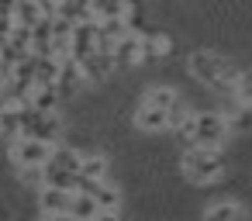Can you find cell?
<instances>
[{
    "label": "cell",
    "mask_w": 252,
    "mask_h": 221,
    "mask_svg": "<svg viewBox=\"0 0 252 221\" xmlns=\"http://www.w3.org/2000/svg\"><path fill=\"white\" fill-rule=\"evenodd\" d=\"M42 221H76V218L66 214V211H59V214H42Z\"/></svg>",
    "instance_id": "obj_25"
},
{
    "label": "cell",
    "mask_w": 252,
    "mask_h": 221,
    "mask_svg": "<svg viewBox=\"0 0 252 221\" xmlns=\"http://www.w3.org/2000/svg\"><path fill=\"white\" fill-rule=\"evenodd\" d=\"M190 131V142L193 145H204V149H221L231 135L228 128V118L218 114V111H204V114H193V121L187 125Z\"/></svg>",
    "instance_id": "obj_3"
},
{
    "label": "cell",
    "mask_w": 252,
    "mask_h": 221,
    "mask_svg": "<svg viewBox=\"0 0 252 221\" xmlns=\"http://www.w3.org/2000/svg\"><path fill=\"white\" fill-rule=\"evenodd\" d=\"M76 176H83V180H107V159L83 152V162H80V173Z\"/></svg>",
    "instance_id": "obj_18"
},
{
    "label": "cell",
    "mask_w": 252,
    "mask_h": 221,
    "mask_svg": "<svg viewBox=\"0 0 252 221\" xmlns=\"http://www.w3.org/2000/svg\"><path fill=\"white\" fill-rule=\"evenodd\" d=\"M69 214H73L76 221H90V218L97 214V204H94V197H90V193H80V190H73Z\"/></svg>",
    "instance_id": "obj_19"
},
{
    "label": "cell",
    "mask_w": 252,
    "mask_h": 221,
    "mask_svg": "<svg viewBox=\"0 0 252 221\" xmlns=\"http://www.w3.org/2000/svg\"><path fill=\"white\" fill-rule=\"evenodd\" d=\"M69 200H73V190H63V187H38V211H42V214H59V211L69 214Z\"/></svg>",
    "instance_id": "obj_8"
},
{
    "label": "cell",
    "mask_w": 252,
    "mask_h": 221,
    "mask_svg": "<svg viewBox=\"0 0 252 221\" xmlns=\"http://www.w3.org/2000/svg\"><path fill=\"white\" fill-rule=\"evenodd\" d=\"M90 221H118V211H107V207H97V214Z\"/></svg>",
    "instance_id": "obj_24"
},
{
    "label": "cell",
    "mask_w": 252,
    "mask_h": 221,
    "mask_svg": "<svg viewBox=\"0 0 252 221\" xmlns=\"http://www.w3.org/2000/svg\"><path fill=\"white\" fill-rule=\"evenodd\" d=\"M235 97H238L245 107H252V69L238 73V80H235Z\"/></svg>",
    "instance_id": "obj_21"
},
{
    "label": "cell",
    "mask_w": 252,
    "mask_h": 221,
    "mask_svg": "<svg viewBox=\"0 0 252 221\" xmlns=\"http://www.w3.org/2000/svg\"><path fill=\"white\" fill-rule=\"evenodd\" d=\"M97 52V21H83L73 25V38H69V59L83 63L87 56Z\"/></svg>",
    "instance_id": "obj_5"
},
{
    "label": "cell",
    "mask_w": 252,
    "mask_h": 221,
    "mask_svg": "<svg viewBox=\"0 0 252 221\" xmlns=\"http://www.w3.org/2000/svg\"><path fill=\"white\" fill-rule=\"evenodd\" d=\"M52 149H56V145H49V142H42V138L14 135V138H11V149H7V156H11V162L21 169V166H42V162L52 156Z\"/></svg>",
    "instance_id": "obj_4"
},
{
    "label": "cell",
    "mask_w": 252,
    "mask_h": 221,
    "mask_svg": "<svg viewBox=\"0 0 252 221\" xmlns=\"http://www.w3.org/2000/svg\"><path fill=\"white\" fill-rule=\"evenodd\" d=\"M59 14L73 25H83V21H97L94 14V0H59Z\"/></svg>",
    "instance_id": "obj_11"
},
{
    "label": "cell",
    "mask_w": 252,
    "mask_h": 221,
    "mask_svg": "<svg viewBox=\"0 0 252 221\" xmlns=\"http://www.w3.org/2000/svg\"><path fill=\"white\" fill-rule=\"evenodd\" d=\"M135 128L138 131H162L166 128V111L162 107H152V104H142L135 111Z\"/></svg>",
    "instance_id": "obj_12"
},
{
    "label": "cell",
    "mask_w": 252,
    "mask_h": 221,
    "mask_svg": "<svg viewBox=\"0 0 252 221\" xmlns=\"http://www.w3.org/2000/svg\"><path fill=\"white\" fill-rule=\"evenodd\" d=\"M25 56H28V52H21L18 45H11V42H4V45H0V69H4V73L11 76V69H14V66H18V63H21Z\"/></svg>",
    "instance_id": "obj_20"
},
{
    "label": "cell",
    "mask_w": 252,
    "mask_h": 221,
    "mask_svg": "<svg viewBox=\"0 0 252 221\" xmlns=\"http://www.w3.org/2000/svg\"><path fill=\"white\" fill-rule=\"evenodd\" d=\"M11 18H14V25H21V28H35L45 14L38 11V4L35 0H18L14 4V11H11Z\"/></svg>",
    "instance_id": "obj_14"
},
{
    "label": "cell",
    "mask_w": 252,
    "mask_h": 221,
    "mask_svg": "<svg viewBox=\"0 0 252 221\" xmlns=\"http://www.w3.org/2000/svg\"><path fill=\"white\" fill-rule=\"evenodd\" d=\"M7 42H11V45H18L21 52H28V56H32V28H21V25H14Z\"/></svg>",
    "instance_id": "obj_22"
},
{
    "label": "cell",
    "mask_w": 252,
    "mask_h": 221,
    "mask_svg": "<svg viewBox=\"0 0 252 221\" xmlns=\"http://www.w3.org/2000/svg\"><path fill=\"white\" fill-rule=\"evenodd\" d=\"M193 114H197V111H193V107H190L187 100H180V97H176V104H173V107L166 111V128L180 131V128H187V125L193 121Z\"/></svg>",
    "instance_id": "obj_16"
},
{
    "label": "cell",
    "mask_w": 252,
    "mask_h": 221,
    "mask_svg": "<svg viewBox=\"0 0 252 221\" xmlns=\"http://www.w3.org/2000/svg\"><path fill=\"white\" fill-rule=\"evenodd\" d=\"M38 4V11L45 14V18H52V14H59V0H35Z\"/></svg>",
    "instance_id": "obj_23"
},
{
    "label": "cell",
    "mask_w": 252,
    "mask_h": 221,
    "mask_svg": "<svg viewBox=\"0 0 252 221\" xmlns=\"http://www.w3.org/2000/svg\"><path fill=\"white\" fill-rule=\"evenodd\" d=\"M183 173L193 183H214L224 173V159L218 149H204V145H190L183 152Z\"/></svg>",
    "instance_id": "obj_2"
},
{
    "label": "cell",
    "mask_w": 252,
    "mask_h": 221,
    "mask_svg": "<svg viewBox=\"0 0 252 221\" xmlns=\"http://www.w3.org/2000/svg\"><path fill=\"white\" fill-rule=\"evenodd\" d=\"M80 69H83V76H87V83H104L118 66H114V56H104V52H94V56H87L83 63H80Z\"/></svg>",
    "instance_id": "obj_9"
},
{
    "label": "cell",
    "mask_w": 252,
    "mask_h": 221,
    "mask_svg": "<svg viewBox=\"0 0 252 221\" xmlns=\"http://www.w3.org/2000/svg\"><path fill=\"white\" fill-rule=\"evenodd\" d=\"M145 59V49H142V38L138 35H125V38H118V45H114V66L118 69H128V66H138Z\"/></svg>",
    "instance_id": "obj_7"
},
{
    "label": "cell",
    "mask_w": 252,
    "mask_h": 221,
    "mask_svg": "<svg viewBox=\"0 0 252 221\" xmlns=\"http://www.w3.org/2000/svg\"><path fill=\"white\" fill-rule=\"evenodd\" d=\"M83 87H87V76H83L80 63H76V59H63V69H59V80H56V90H59V97L66 100V97L80 94Z\"/></svg>",
    "instance_id": "obj_6"
},
{
    "label": "cell",
    "mask_w": 252,
    "mask_h": 221,
    "mask_svg": "<svg viewBox=\"0 0 252 221\" xmlns=\"http://www.w3.org/2000/svg\"><path fill=\"white\" fill-rule=\"evenodd\" d=\"M32 59H35V83H42V87H56L63 63H59L56 56H32Z\"/></svg>",
    "instance_id": "obj_13"
},
{
    "label": "cell",
    "mask_w": 252,
    "mask_h": 221,
    "mask_svg": "<svg viewBox=\"0 0 252 221\" xmlns=\"http://www.w3.org/2000/svg\"><path fill=\"white\" fill-rule=\"evenodd\" d=\"M59 104H63V97H59L56 87H42V83H35V90H32V107H38V111H56Z\"/></svg>",
    "instance_id": "obj_17"
},
{
    "label": "cell",
    "mask_w": 252,
    "mask_h": 221,
    "mask_svg": "<svg viewBox=\"0 0 252 221\" xmlns=\"http://www.w3.org/2000/svg\"><path fill=\"white\" fill-rule=\"evenodd\" d=\"M176 90L173 87H166V83H156V87H149L145 90V97H142V104H152V107H162V111H169L173 104H176Z\"/></svg>",
    "instance_id": "obj_15"
},
{
    "label": "cell",
    "mask_w": 252,
    "mask_h": 221,
    "mask_svg": "<svg viewBox=\"0 0 252 221\" xmlns=\"http://www.w3.org/2000/svg\"><path fill=\"white\" fill-rule=\"evenodd\" d=\"M204 221H249V211L235 200H218L204 211Z\"/></svg>",
    "instance_id": "obj_10"
},
{
    "label": "cell",
    "mask_w": 252,
    "mask_h": 221,
    "mask_svg": "<svg viewBox=\"0 0 252 221\" xmlns=\"http://www.w3.org/2000/svg\"><path fill=\"white\" fill-rule=\"evenodd\" d=\"M4 83H7V73H4V69H0V90H4Z\"/></svg>",
    "instance_id": "obj_26"
},
{
    "label": "cell",
    "mask_w": 252,
    "mask_h": 221,
    "mask_svg": "<svg viewBox=\"0 0 252 221\" xmlns=\"http://www.w3.org/2000/svg\"><path fill=\"white\" fill-rule=\"evenodd\" d=\"M18 135H28V138H42L49 145H59V135H63V121L56 111H38V107H21L18 111Z\"/></svg>",
    "instance_id": "obj_1"
}]
</instances>
